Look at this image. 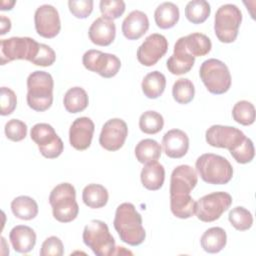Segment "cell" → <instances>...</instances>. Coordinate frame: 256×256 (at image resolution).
Returning a JSON list of instances; mask_svg holds the SVG:
<instances>
[{
    "label": "cell",
    "mask_w": 256,
    "mask_h": 256,
    "mask_svg": "<svg viewBox=\"0 0 256 256\" xmlns=\"http://www.w3.org/2000/svg\"><path fill=\"white\" fill-rule=\"evenodd\" d=\"M83 242L97 256H110L116 252L115 239L107 224L101 220H91L83 230Z\"/></svg>",
    "instance_id": "5b68a950"
},
{
    "label": "cell",
    "mask_w": 256,
    "mask_h": 256,
    "mask_svg": "<svg viewBox=\"0 0 256 256\" xmlns=\"http://www.w3.org/2000/svg\"><path fill=\"white\" fill-rule=\"evenodd\" d=\"M162 147L168 157L178 159L186 155L189 149V138L184 131L171 129L164 134Z\"/></svg>",
    "instance_id": "d6986e66"
},
{
    "label": "cell",
    "mask_w": 256,
    "mask_h": 256,
    "mask_svg": "<svg viewBox=\"0 0 256 256\" xmlns=\"http://www.w3.org/2000/svg\"><path fill=\"white\" fill-rule=\"evenodd\" d=\"M68 7L71 14L79 19L87 18L93 10L92 0H69Z\"/></svg>",
    "instance_id": "b9f144b4"
},
{
    "label": "cell",
    "mask_w": 256,
    "mask_h": 256,
    "mask_svg": "<svg viewBox=\"0 0 256 256\" xmlns=\"http://www.w3.org/2000/svg\"><path fill=\"white\" fill-rule=\"evenodd\" d=\"M245 134L238 128L225 125H212L206 130V142L216 148H226L229 151L240 144Z\"/></svg>",
    "instance_id": "7c38bea8"
},
{
    "label": "cell",
    "mask_w": 256,
    "mask_h": 256,
    "mask_svg": "<svg viewBox=\"0 0 256 256\" xmlns=\"http://www.w3.org/2000/svg\"><path fill=\"white\" fill-rule=\"evenodd\" d=\"M113 225L120 239L130 246H138L146 238L142 217L132 203L125 202L117 207Z\"/></svg>",
    "instance_id": "6da1fadb"
},
{
    "label": "cell",
    "mask_w": 256,
    "mask_h": 256,
    "mask_svg": "<svg viewBox=\"0 0 256 256\" xmlns=\"http://www.w3.org/2000/svg\"><path fill=\"white\" fill-rule=\"evenodd\" d=\"M30 137L37 144L40 153L45 158L54 159L63 152L64 144L50 124H35L31 128Z\"/></svg>",
    "instance_id": "30bf717a"
},
{
    "label": "cell",
    "mask_w": 256,
    "mask_h": 256,
    "mask_svg": "<svg viewBox=\"0 0 256 256\" xmlns=\"http://www.w3.org/2000/svg\"><path fill=\"white\" fill-rule=\"evenodd\" d=\"M211 13L210 4L205 0L189 1L185 7V16L193 24H201L206 21Z\"/></svg>",
    "instance_id": "d6a6232c"
},
{
    "label": "cell",
    "mask_w": 256,
    "mask_h": 256,
    "mask_svg": "<svg viewBox=\"0 0 256 256\" xmlns=\"http://www.w3.org/2000/svg\"><path fill=\"white\" fill-rule=\"evenodd\" d=\"M198 182L196 171L189 165H179L171 173L170 196L190 194Z\"/></svg>",
    "instance_id": "2e32d148"
},
{
    "label": "cell",
    "mask_w": 256,
    "mask_h": 256,
    "mask_svg": "<svg viewBox=\"0 0 256 256\" xmlns=\"http://www.w3.org/2000/svg\"><path fill=\"white\" fill-rule=\"evenodd\" d=\"M100 12L103 17L114 20L119 18L125 12V2L122 0H101Z\"/></svg>",
    "instance_id": "f35d334b"
},
{
    "label": "cell",
    "mask_w": 256,
    "mask_h": 256,
    "mask_svg": "<svg viewBox=\"0 0 256 256\" xmlns=\"http://www.w3.org/2000/svg\"><path fill=\"white\" fill-rule=\"evenodd\" d=\"M95 125L89 117H79L69 129V142L76 150H86L91 145Z\"/></svg>",
    "instance_id": "e0dca14e"
},
{
    "label": "cell",
    "mask_w": 256,
    "mask_h": 256,
    "mask_svg": "<svg viewBox=\"0 0 256 256\" xmlns=\"http://www.w3.org/2000/svg\"><path fill=\"white\" fill-rule=\"evenodd\" d=\"M227 243V235L221 227H211L207 229L200 238L201 247L205 252L218 253Z\"/></svg>",
    "instance_id": "cb8c5ba5"
},
{
    "label": "cell",
    "mask_w": 256,
    "mask_h": 256,
    "mask_svg": "<svg viewBox=\"0 0 256 256\" xmlns=\"http://www.w3.org/2000/svg\"><path fill=\"white\" fill-rule=\"evenodd\" d=\"M232 197L227 192H213L204 195L195 202V214L203 222H213L229 209Z\"/></svg>",
    "instance_id": "9c48e42d"
},
{
    "label": "cell",
    "mask_w": 256,
    "mask_h": 256,
    "mask_svg": "<svg viewBox=\"0 0 256 256\" xmlns=\"http://www.w3.org/2000/svg\"><path fill=\"white\" fill-rule=\"evenodd\" d=\"M179 8L172 2L161 3L154 12L156 25L161 29H169L176 25L179 20Z\"/></svg>",
    "instance_id": "d4e9b609"
},
{
    "label": "cell",
    "mask_w": 256,
    "mask_h": 256,
    "mask_svg": "<svg viewBox=\"0 0 256 256\" xmlns=\"http://www.w3.org/2000/svg\"><path fill=\"white\" fill-rule=\"evenodd\" d=\"M88 35L92 43L98 46H108L114 41L116 36L115 23L113 20L103 16L98 17L91 24Z\"/></svg>",
    "instance_id": "ffe728a7"
},
{
    "label": "cell",
    "mask_w": 256,
    "mask_h": 256,
    "mask_svg": "<svg viewBox=\"0 0 256 256\" xmlns=\"http://www.w3.org/2000/svg\"><path fill=\"white\" fill-rule=\"evenodd\" d=\"M127 135L126 122L120 118H112L102 126L99 144L108 151H117L124 145Z\"/></svg>",
    "instance_id": "5bb4252c"
},
{
    "label": "cell",
    "mask_w": 256,
    "mask_h": 256,
    "mask_svg": "<svg viewBox=\"0 0 256 256\" xmlns=\"http://www.w3.org/2000/svg\"><path fill=\"white\" fill-rule=\"evenodd\" d=\"M89 99L86 91L81 87H72L64 95L63 104L69 113H78L85 110L88 106Z\"/></svg>",
    "instance_id": "f546056e"
},
{
    "label": "cell",
    "mask_w": 256,
    "mask_h": 256,
    "mask_svg": "<svg viewBox=\"0 0 256 256\" xmlns=\"http://www.w3.org/2000/svg\"><path fill=\"white\" fill-rule=\"evenodd\" d=\"M148 29V17L140 10L131 11L122 22V33L128 40H137L141 38Z\"/></svg>",
    "instance_id": "44dd1931"
},
{
    "label": "cell",
    "mask_w": 256,
    "mask_h": 256,
    "mask_svg": "<svg viewBox=\"0 0 256 256\" xmlns=\"http://www.w3.org/2000/svg\"><path fill=\"white\" fill-rule=\"evenodd\" d=\"M172 95L177 103L188 104L193 100L195 95L194 84L188 78H180L173 84Z\"/></svg>",
    "instance_id": "836d02e7"
},
{
    "label": "cell",
    "mask_w": 256,
    "mask_h": 256,
    "mask_svg": "<svg viewBox=\"0 0 256 256\" xmlns=\"http://www.w3.org/2000/svg\"><path fill=\"white\" fill-rule=\"evenodd\" d=\"M9 239L16 252L28 253L36 244V233L29 226L17 225L11 229Z\"/></svg>",
    "instance_id": "7402d4cb"
},
{
    "label": "cell",
    "mask_w": 256,
    "mask_h": 256,
    "mask_svg": "<svg viewBox=\"0 0 256 256\" xmlns=\"http://www.w3.org/2000/svg\"><path fill=\"white\" fill-rule=\"evenodd\" d=\"M64 254L63 243L60 238L50 236L44 240L40 249V256H62Z\"/></svg>",
    "instance_id": "7bdbcfd3"
},
{
    "label": "cell",
    "mask_w": 256,
    "mask_h": 256,
    "mask_svg": "<svg viewBox=\"0 0 256 256\" xmlns=\"http://www.w3.org/2000/svg\"><path fill=\"white\" fill-rule=\"evenodd\" d=\"M109 194L101 184H88L82 191V200L86 206L92 209L104 207L108 202Z\"/></svg>",
    "instance_id": "484cf974"
},
{
    "label": "cell",
    "mask_w": 256,
    "mask_h": 256,
    "mask_svg": "<svg viewBox=\"0 0 256 256\" xmlns=\"http://www.w3.org/2000/svg\"><path fill=\"white\" fill-rule=\"evenodd\" d=\"M228 220L231 225L239 231L248 230L252 227L253 224V216L251 212L242 206H237L230 210L228 214Z\"/></svg>",
    "instance_id": "8d00e7d4"
},
{
    "label": "cell",
    "mask_w": 256,
    "mask_h": 256,
    "mask_svg": "<svg viewBox=\"0 0 256 256\" xmlns=\"http://www.w3.org/2000/svg\"><path fill=\"white\" fill-rule=\"evenodd\" d=\"M135 156L142 164L157 161L161 156V146L153 139H143L135 147Z\"/></svg>",
    "instance_id": "4dcf8cb0"
},
{
    "label": "cell",
    "mask_w": 256,
    "mask_h": 256,
    "mask_svg": "<svg viewBox=\"0 0 256 256\" xmlns=\"http://www.w3.org/2000/svg\"><path fill=\"white\" fill-rule=\"evenodd\" d=\"M141 87L147 98L156 99L161 96L165 90L166 78L161 72L152 71L143 78Z\"/></svg>",
    "instance_id": "4316f807"
},
{
    "label": "cell",
    "mask_w": 256,
    "mask_h": 256,
    "mask_svg": "<svg viewBox=\"0 0 256 256\" xmlns=\"http://www.w3.org/2000/svg\"><path fill=\"white\" fill-rule=\"evenodd\" d=\"M231 156L237 163L246 164L253 160L255 156V149L253 142L250 138L245 137L244 140L238 144L235 148L229 151Z\"/></svg>",
    "instance_id": "74e56055"
},
{
    "label": "cell",
    "mask_w": 256,
    "mask_h": 256,
    "mask_svg": "<svg viewBox=\"0 0 256 256\" xmlns=\"http://www.w3.org/2000/svg\"><path fill=\"white\" fill-rule=\"evenodd\" d=\"M4 132L9 140L19 142L27 135V125L19 119H11L5 124Z\"/></svg>",
    "instance_id": "ab89813d"
},
{
    "label": "cell",
    "mask_w": 256,
    "mask_h": 256,
    "mask_svg": "<svg viewBox=\"0 0 256 256\" xmlns=\"http://www.w3.org/2000/svg\"><path fill=\"white\" fill-rule=\"evenodd\" d=\"M167 50L166 37L159 33H153L147 36L137 49V59L142 65L150 67L155 65L166 54Z\"/></svg>",
    "instance_id": "4fadbf2b"
},
{
    "label": "cell",
    "mask_w": 256,
    "mask_h": 256,
    "mask_svg": "<svg viewBox=\"0 0 256 256\" xmlns=\"http://www.w3.org/2000/svg\"><path fill=\"white\" fill-rule=\"evenodd\" d=\"M15 4V1H2L1 2V10H11Z\"/></svg>",
    "instance_id": "bcb514c9"
},
{
    "label": "cell",
    "mask_w": 256,
    "mask_h": 256,
    "mask_svg": "<svg viewBox=\"0 0 256 256\" xmlns=\"http://www.w3.org/2000/svg\"><path fill=\"white\" fill-rule=\"evenodd\" d=\"M54 81L48 72L36 70L27 78V104L38 112L49 109L53 103Z\"/></svg>",
    "instance_id": "7a4b0ae2"
},
{
    "label": "cell",
    "mask_w": 256,
    "mask_h": 256,
    "mask_svg": "<svg viewBox=\"0 0 256 256\" xmlns=\"http://www.w3.org/2000/svg\"><path fill=\"white\" fill-rule=\"evenodd\" d=\"M242 21V12L234 4L221 5L214 18L215 35L220 42L232 43L238 36Z\"/></svg>",
    "instance_id": "52a82bcc"
},
{
    "label": "cell",
    "mask_w": 256,
    "mask_h": 256,
    "mask_svg": "<svg viewBox=\"0 0 256 256\" xmlns=\"http://www.w3.org/2000/svg\"><path fill=\"white\" fill-rule=\"evenodd\" d=\"M199 75L207 90L212 94H224L231 87L230 71L227 65L218 59L205 60L200 66Z\"/></svg>",
    "instance_id": "8992f818"
},
{
    "label": "cell",
    "mask_w": 256,
    "mask_h": 256,
    "mask_svg": "<svg viewBox=\"0 0 256 256\" xmlns=\"http://www.w3.org/2000/svg\"><path fill=\"white\" fill-rule=\"evenodd\" d=\"M0 19H1V22H0V34L4 35V34H6L11 29V21H10L9 18L5 17L4 15H1Z\"/></svg>",
    "instance_id": "f6af8a7d"
},
{
    "label": "cell",
    "mask_w": 256,
    "mask_h": 256,
    "mask_svg": "<svg viewBox=\"0 0 256 256\" xmlns=\"http://www.w3.org/2000/svg\"><path fill=\"white\" fill-rule=\"evenodd\" d=\"M39 44L30 37H11L0 41L1 65L14 60L32 62L39 50Z\"/></svg>",
    "instance_id": "ba28073f"
},
{
    "label": "cell",
    "mask_w": 256,
    "mask_h": 256,
    "mask_svg": "<svg viewBox=\"0 0 256 256\" xmlns=\"http://www.w3.org/2000/svg\"><path fill=\"white\" fill-rule=\"evenodd\" d=\"M170 209L177 218L187 219L195 214V201L190 194L170 196Z\"/></svg>",
    "instance_id": "1f68e13d"
},
{
    "label": "cell",
    "mask_w": 256,
    "mask_h": 256,
    "mask_svg": "<svg viewBox=\"0 0 256 256\" xmlns=\"http://www.w3.org/2000/svg\"><path fill=\"white\" fill-rule=\"evenodd\" d=\"M195 167L201 179L208 184H227L233 177V167L230 162L217 154H202L197 158Z\"/></svg>",
    "instance_id": "3957f363"
},
{
    "label": "cell",
    "mask_w": 256,
    "mask_h": 256,
    "mask_svg": "<svg viewBox=\"0 0 256 256\" xmlns=\"http://www.w3.org/2000/svg\"><path fill=\"white\" fill-rule=\"evenodd\" d=\"M195 63V57L188 53L184 45V38L180 37L175 45L173 54L168 58L166 65L169 72L173 75L188 73Z\"/></svg>",
    "instance_id": "ac0fdd59"
},
{
    "label": "cell",
    "mask_w": 256,
    "mask_h": 256,
    "mask_svg": "<svg viewBox=\"0 0 256 256\" xmlns=\"http://www.w3.org/2000/svg\"><path fill=\"white\" fill-rule=\"evenodd\" d=\"M163 116L156 111L148 110L139 118V128L145 134H156L163 129Z\"/></svg>",
    "instance_id": "e575fe53"
},
{
    "label": "cell",
    "mask_w": 256,
    "mask_h": 256,
    "mask_svg": "<svg viewBox=\"0 0 256 256\" xmlns=\"http://www.w3.org/2000/svg\"><path fill=\"white\" fill-rule=\"evenodd\" d=\"M143 186L151 191L159 190L165 180V169L158 161L146 163L140 174Z\"/></svg>",
    "instance_id": "603a6c76"
},
{
    "label": "cell",
    "mask_w": 256,
    "mask_h": 256,
    "mask_svg": "<svg viewBox=\"0 0 256 256\" xmlns=\"http://www.w3.org/2000/svg\"><path fill=\"white\" fill-rule=\"evenodd\" d=\"M36 32L44 38H54L61 29L60 17L57 9L49 4L39 6L34 13Z\"/></svg>",
    "instance_id": "9a60e30c"
},
{
    "label": "cell",
    "mask_w": 256,
    "mask_h": 256,
    "mask_svg": "<svg viewBox=\"0 0 256 256\" xmlns=\"http://www.w3.org/2000/svg\"><path fill=\"white\" fill-rule=\"evenodd\" d=\"M232 117L237 123L244 126H249L255 121V107L249 101H238L233 106Z\"/></svg>",
    "instance_id": "d590c367"
},
{
    "label": "cell",
    "mask_w": 256,
    "mask_h": 256,
    "mask_svg": "<svg viewBox=\"0 0 256 256\" xmlns=\"http://www.w3.org/2000/svg\"><path fill=\"white\" fill-rule=\"evenodd\" d=\"M82 62L87 70L104 78L114 77L121 67V61L116 55L95 49L86 51L82 57Z\"/></svg>",
    "instance_id": "8fae6325"
},
{
    "label": "cell",
    "mask_w": 256,
    "mask_h": 256,
    "mask_svg": "<svg viewBox=\"0 0 256 256\" xmlns=\"http://www.w3.org/2000/svg\"><path fill=\"white\" fill-rule=\"evenodd\" d=\"M11 210L15 217L21 220H31L38 214V205L33 198L22 195L12 200Z\"/></svg>",
    "instance_id": "83f0119b"
},
{
    "label": "cell",
    "mask_w": 256,
    "mask_h": 256,
    "mask_svg": "<svg viewBox=\"0 0 256 256\" xmlns=\"http://www.w3.org/2000/svg\"><path fill=\"white\" fill-rule=\"evenodd\" d=\"M53 217L61 222L68 223L76 219L79 206L76 202V190L70 183H60L52 189L49 195Z\"/></svg>",
    "instance_id": "277c9868"
},
{
    "label": "cell",
    "mask_w": 256,
    "mask_h": 256,
    "mask_svg": "<svg viewBox=\"0 0 256 256\" xmlns=\"http://www.w3.org/2000/svg\"><path fill=\"white\" fill-rule=\"evenodd\" d=\"M55 60H56V54L54 50L50 46L40 43L38 53L31 63L37 66L47 67V66H51L55 62Z\"/></svg>",
    "instance_id": "ee69618b"
},
{
    "label": "cell",
    "mask_w": 256,
    "mask_h": 256,
    "mask_svg": "<svg viewBox=\"0 0 256 256\" xmlns=\"http://www.w3.org/2000/svg\"><path fill=\"white\" fill-rule=\"evenodd\" d=\"M183 38L186 50L193 57L205 56L212 48L210 38L203 33H191Z\"/></svg>",
    "instance_id": "f1b7e54d"
},
{
    "label": "cell",
    "mask_w": 256,
    "mask_h": 256,
    "mask_svg": "<svg viewBox=\"0 0 256 256\" xmlns=\"http://www.w3.org/2000/svg\"><path fill=\"white\" fill-rule=\"evenodd\" d=\"M0 105H1V115L6 116L13 113L17 106V97L15 92L7 87H1V96H0Z\"/></svg>",
    "instance_id": "60d3db41"
}]
</instances>
